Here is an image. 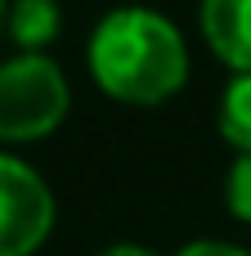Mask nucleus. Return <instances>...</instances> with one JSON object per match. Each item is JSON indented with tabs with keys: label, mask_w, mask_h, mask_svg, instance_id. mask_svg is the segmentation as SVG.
<instances>
[{
	"label": "nucleus",
	"mask_w": 251,
	"mask_h": 256,
	"mask_svg": "<svg viewBox=\"0 0 251 256\" xmlns=\"http://www.w3.org/2000/svg\"><path fill=\"white\" fill-rule=\"evenodd\" d=\"M220 130L229 144H238L243 153H251V72H243L220 104Z\"/></svg>",
	"instance_id": "nucleus-6"
},
{
	"label": "nucleus",
	"mask_w": 251,
	"mask_h": 256,
	"mask_svg": "<svg viewBox=\"0 0 251 256\" xmlns=\"http://www.w3.org/2000/svg\"><path fill=\"white\" fill-rule=\"evenodd\" d=\"M54 225V198L45 180L18 158L0 153V256H31Z\"/></svg>",
	"instance_id": "nucleus-3"
},
{
	"label": "nucleus",
	"mask_w": 251,
	"mask_h": 256,
	"mask_svg": "<svg viewBox=\"0 0 251 256\" xmlns=\"http://www.w3.org/2000/svg\"><path fill=\"white\" fill-rule=\"evenodd\" d=\"M202 32L229 68L251 72V0H202Z\"/></svg>",
	"instance_id": "nucleus-4"
},
{
	"label": "nucleus",
	"mask_w": 251,
	"mask_h": 256,
	"mask_svg": "<svg viewBox=\"0 0 251 256\" xmlns=\"http://www.w3.org/2000/svg\"><path fill=\"white\" fill-rule=\"evenodd\" d=\"M67 112V81L63 72L40 58L22 54L0 63V140H40Z\"/></svg>",
	"instance_id": "nucleus-2"
},
{
	"label": "nucleus",
	"mask_w": 251,
	"mask_h": 256,
	"mask_svg": "<svg viewBox=\"0 0 251 256\" xmlns=\"http://www.w3.org/2000/svg\"><path fill=\"white\" fill-rule=\"evenodd\" d=\"M4 22H9V9H4V0H0V27H4Z\"/></svg>",
	"instance_id": "nucleus-10"
},
{
	"label": "nucleus",
	"mask_w": 251,
	"mask_h": 256,
	"mask_svg": "<svg viewBox=\"0 0 251 256\" xmlns=\"http://www.w3.org/2000/svg\"><path fill=\"white\" fill-rule=\"evenodd\" d=\"M94 81L121 104H162L189 76L184 36L153 9H117L90 40Z\"/></svg>",
	"instance_id": "nucleus-1"
},
{
	"label": "nucleus",
	"mask_w": 251,
	"mask_h": 256,
	"mask_svg": "<svg viewBox=\"0 0 251 256\" xmlns=\"http://www.w3.org/2000/svg\"><path fill=\"white\" fill-rule=\"evenodd\" d=\"M99 256H157V252H148V248H135V243H117V248H108V252H99Z\"/></svg>",
	"instance_id": "nucleus-9"
},
{
	"label": "nucleus",
	"mask_w": 251,
	"mask_h": 256,
	"mask_svg": "<svg viewBox=\"0 0 251 256\" xmlns=\"http://www.w3.org/2000/svg\"><path fill=\"white\" fill-rule=\"evenodd\" d=\"M58 32V4L54 0H18L9 9V36L27 50H40Z\"/></svg>",
	"instance_id": "nucleus-5"
},
{
	"label": "nucleus",
	"mask_w": 251,
	"mask_h": 256,
	"mask_svg": "<svg viewBox=\"0 0 251 256\" xmlns=\"http://www.w3.org/2000/svg\"><path fill=\"white\" fill-rule=\"evenodd\" d=\"M180 256H247V252L234 248V243H189Z\"/></svg>",
	"instance_id": "nucleus-8"
},
{
	"label": "nucleus",
	"mask_w": 251,
	"mask_h": 256,
	"mask_svg": "<svg viewBox=\"0 0 251 256\" xmlns=\"http://www.w3.org/2000/svg\"><path fill=\"white\" fill-rule=\"evenodd\" d=\"M229 212L238 220H251V153H243L229 171Z\"/></svg>",
	"instance_id": "nucleus-7"
}]
</instances>
